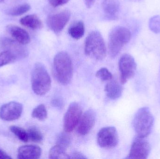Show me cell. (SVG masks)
Here are the masks:
<instances>
[{"mask_svg": "<svg viewBox=\"0 0 160 159\" xmlns=\"http://www.w3.org/2000/svg\"><path fill=\"white\" fill-rule=\"evenodd\" d=\"M68 133L66 132L61 133L57 138V145L67 148L68 147L71 143V137L68 134Z\"/></svg>", "mask_w": 160, "mask_h": 159, "instance_id": "obj_26", "label": "cell"}, {"mask_svg": "<svg viewBox=\"0 0 160 159\" xmlns=\"http://www.w3.org/2000/svg\"><path fill=\"white\" fill-rule=\"evenodd\" d=\"M1 46L4 50L13 53L17 58H26L28 55V51L24 45L20 44L12 38L3 37L0 41Z\"/></svg>", "mask_w": 160, "mask_h": 159, "instance_id": "obj_12", "label": "cell"}, {"mask_svg": "<svg viewBox=\"0 0 160 159\" xmlns=\"http://www.w3.org/2000/svg\"><path fill=\"white\" fill-rule=\"evenodd\" d=\"M52 70L54 77L60 84L67 85L70 83L73 77V67L68 53L61 51L55 55Z\"/></svg>", "mask_w": 160, "mask_h": 159, "instance_id": "obj_1", "label": "cell"}, {"mask_svg": "<svg viewBox=\"0 0 160 159\" xmlns=\"http://www.w3.org/2000/svg\"><path fill=\"white\" fill-rule=\"evenodd\" d=\"M29 140L34 143H39L43 141V136L41 132L35 127L30 128L27 131Z\"/></svg>", "mask_w": 160, "mask_h": 159, "instance_id": "obj_25", "label": "cell"}, {"mask_svg": "<svg viewBox=\"0 0 160 159\" xmlns=\"http://www.w3.org/2000/svg\"><path fill=\"white\" fill-rule=\"evenodd\" d=\"M20 22L22 26L32 30H38L43 27L41 20L34 14L27 15L23 17L21 19Z\"/></svg>", "mask_w": 160, "mask_h": 159, "instance_id": "obj_18", "label": "cell"}, {"mask_svg": "<svg viewBox=\"0 0 160 159\" xmlns=\"http://www.w3.org/2000/svg\"><path fill=\"white\" fill-rule=\"evenodd\" d=\"M130 1H132V2H142L143 0H130Z\"/></svg>", "mask_w": 160, "mask_h": 159, "instance_id": "obj_34", "label": "cell"}, {"mask_svg": "<svg viewBox=\"0 0 160 159\" xmlns=\"http://www.w3.org/2000/svg\"><path fill=\"white\" fill-rule=\"evenodd\" d=\"M18 59L14 54L7 50L0 53V67L15 62Z\"/></svg>", "mask_w": 160, "mask_h": 159, "instance_id": "obj_24", "label": "cell"}, {"mask_svg": "<svg viewBox=\"0 0 160 159\" xmlns=\"http://www.w3.org/2000/svg\"><path fill=\"white\" fill-rule=\"evenodd\" d=\"M154 118L149 108L142 107L135 114L132 121L133 129L137 136L145 138L151 133Z\"/></svg>", "mask_w": 160, "mask_h": 159, "instance_id": "obj_5", "label": "cell"}, {"mask_svg": "<svg viewBox=\"0 0 160 159\" xmlns=\"http://www.w3.org/2000/svg\"><path fill=\"white\" fill-rule=\"evenodd\" d=\"M151 150L150 144L145 138L137 137L132 142L129 154L127 158L146 159L148 158Z\"/></svg>", "mask_w": 160, "mask_h": 159, "instance_id": "obj_9", "label": "cell"}, {"mask_svg": "<svg viewBox=\"0 0 160 159\" xmlns=\"http://www.w3.org/2000/svg\"><path fill=\"white\" fill-rule=\"evenodd\" d=\"M97 142L100 147L104 148L115 147L118 143L117 131L113 127H107L102 129L97 135Z\"/></svg>", "mask_w": 160, "mask_h": 159, "instance_id": "obj_8", "label": "cell"}, {"mask_svg": "<svg viewBox=\"0 0 160 159\" xmlns=\"http://www.w3.org/2000/svg\"><path fill=\"white\" fill-rule=\"evenodd\" d=\"M32 117L40 121H43L47 119L48 112L44 105L40 104L37 106L33 110Z\"/></svg>", "mask_w": 160, "mask_h": 159, "instance_id": "obj_22", "label": "cell"}, {"mask_svg": "<svg viewBox=\"0 0 160 159\" xmlns=\"http://www.w3.org/2000/svg\"><path fill=\"white\" fill-rule=\"evenodd\" d=\"M84 52L89 58L98 60L103 59L106 57V45L99 32L93 31L88 35L85 42Z\"/></svg>", "mask_w": 160, "mask_h": 159, "instance_id": "obj_3", "label": "cell"}, {"mask_svg": "<svg viewBox=\"0 0 160 159\" xmlns=\"http://www.w3.org/2000/svg\"><path fill=\"white\" fill-rule=\"evenodd\" d=\"M53 106L58 108H62V107L63 102L61 99H55L52 101V102Z\"/></svg>", "mask_w": 160, "mask_h": 159, "instance_id": "obj_30", "label": "cell"}, {"mask_svg": "<svg viewBox=\"0 0 160 159\" xmlns=\"http://www.w3.org/2000/svg\"><path fill=\"white\" fill-rule=\"evenodd\" d=\"M123 87L116 80H111L107 83L104 89L106 96L112 100H116L121 97L123 92Z\"/></svg>", "mask_w": 160, "mask_h": 159, "instance_id": "obj_17", "label": "cell"}, {"mask_svg": "<svg viewBox=\"0 0 160 159\" xmlns=\"http://www.w3.org/2000/svg\"><path fill=\"white\" fill-rule=\"evenodd\" d=\"M6 30L13 39L22 45L30 43L31 38L25 30L17 25L9 24L6 27Z\"/></svg>", "mask_w": 160, "mask_h": 159, "instance_id": "obj_14", "label": "cell"}, {"mask_svg": "<svg viewBox=\"0 0 160 159\" xmlns=\"http://www.w3.org/2000/svg\"><path fill=\"white\" fill-rule=\"evenodd\" d=\"M42 150L39 147L35 145H24L18 149V158L19 159H37L39 158Z\"/></svg>", "mask_w": 160, "mask_h": 159, "instance_id": "obj_15", "label": "cell"}, {"mask_svg": "<svg viewBox=\"0 0 160 159\" xmlns=\"http://www.w3.org/2000/svg\"><path fill=\"white\" fill-rule=\"evenodd\" d=\"M70 0H48L50 4L53 7H57L65 4Z\"/></svg>", "mask_w": 160, "mask_h": 159, "instance_id": "obj_29", "label": "cell"}, {"mask_svg": "<svg viewBox=\"0 0 160 159\" xmlns=\"http://www.w3.org/2000/svg\"><path fill=\"white\" fill-rule=\"evenodd\" d=\"M68 32L71 37L78 40L83 36L85 33V26L83 22L78 21L72 24L68 28Z\"/></svg>", "mask_w": 160, "mask_h": 159, "instance_id": "obj_19", "label": "cell"}, {"mask_svg": "<svg viewBox=\"0 0 160 159\" xmlns=\"http://www.w3.org/2000/svg\"><path fill=\"white\" fill-rule=\"evenodd\" d=\"M82 109L78 103L70 104L64 118L63 127L65 132H71L79 122L82 116Z\"/></svg>", "mask_w": 160, "mask_h": 159, "instance_id": "obj_7", "label": "cell"}, {"mask_svg": "<svg viewBox=\"0 0 160 159\" xmlns=\"http://www.w3.org/2000/svg\"><path fill=\"white\" fill-rule=\"evenodd\" d=\"M31 8V6L29 4H22L8 10L7 14L9 16H18L25 14L29 11Z\"/></svg>", "mask_w": 160, "mask_h": 159, "instance_id": "obj_21", "label": "cell"}, {"mask_svg": "<svg viewBox=\"0 0 160 159\" xmlns=\"http://www.w3.org/2000/svg\"><path fill=\"white\" fill-rule=\"evenodd\" d=\"M70 158L84 159H87V157H85L83 155H82V153L76 152H74L72 154Z\"/></svg>", "mask_w": 160, "mask_h": 159, "instance_id": "obj_31", "label": "cell"}, {"mask_svg": "<svg viewBox=\"0 0 160 159\" xmlns=\"http://www.w3.org/2000/svg\"><path fill=\"white\" fill-rule=\"evenodd\" d=\"M23 106L17 102L5 104L0 108V118L5 121H10L18 119L22 113Z\"/></svg>", "mask_w": 160, "mask_h": 159, "instance_id": "obj_11", "label": "cell"}, {"mask_svg": "<svg viewBox=\"0 0 160 159\" xmlns=\"http://www.w3.org/2000/svg\"><path fill=\"white\" fill-rule=\"evenodd\" d=\"M131 38L130 31L122 26L115 27L110 32L108 40V50L110 57L114 58Z\"/></svg>", "mask_w": 160, "mask_h": 159, "instance_id": "obj_4", "label": "cell"}, {"mask_svg": "<svg viewBox=\"0 0 160 159\" xmlns=\"http://www.w3.org/2000/svg\"><path fill=\"white\" fill-rule=\"evenodd\" d=\"M9 130L22 142L27 143L29 141L28 133L24 129L18 126H12L9 128Z\"/></svg>", "mask_w": 160, "mask_h": 159, "instance_id": "obj_23", "label": "cell"}, {"mask_svg": "<svg viewBox=\"0 0 160 159\" xmlns=\"http://www.w3.org/2000/svg\"><path fill=\"white\" fill-rule=\"evenodd\" d=\"M149 28L153 32L158 34L160 33V16H155L149 21Z\"/></svg>", "mask_w": 160, "mask_h": 159, "instance_id": "obj_28", "label": "cell"}, {"mask_svg": "<svg viewBox=\"0 0 160 159\" xmlns=\"http://www.w3.org/2000/svg\"><path fill=\"white\" fill-rule=\"evenodd\" d=\"M70 17V11L63 10L49 16L47 19V25L55 34L60 33L69 21Z\"/></svg>", "mask_w": 160, "mask_h": 159, "instance_id": "obj_10", "label": "cell"}, {"mask_svg": "<svg viewBox=\"0 0 160 159\" xmlns=\"http://www.w3.org/2000/svg\"><path fill=\"white\" fill-rule=\"evenodd\" d=\"M49 158L52 159H69L70 157L67 153L66 148L56 145L50 150Z\"/></svg>", "mask_w": 160, "mask_h": 159, "instance_id": "obj_20", "label": "cell"}, {"mask_svg": "<svg viewBox=\"0 0 160 159\" xmlns=\"http://www.w3.org/2000/svg\"><path fill=\"white\" fill-rule=\"evenodd\" d=\"M12 158L9 155H8L4 151L0 149V159H10Z\"/></svg>", "mask_w": 160, "mask_h": 159, "instance_id": "obj_33", "label": "cell"}, {"mask_svg": "<svg viewBox=\"0 0 160 159\" xmlns=\"http://www.w3.org/2000/svg\"><path fill=\"white\" fill-rule=\"evenodd\" d=\"M96 76L102 81H110L113 78L111 72L106 68H102L97 71Z\"/></svg>", "mask_w": 160, "mask_h": 159, "instance_id": "obj_27", "label": "cell"}, {"mask_svg": "<svg viewBox=\"0 0 160 159\" xmlns=\"http://www.w3.org/2000/svg\"><path fill=\"white\" fill-rule=\"evenodd\" d=\"M5 1V0H0V2H4V1Z\"/></svg>", "mask_w": 160, "mask_h": 159, "instance_id": "obj_35", "label": "cell"}, {"mask_svg": "<svg viewBox=\"0 0 160 159\" xmlns=\"http://www.w3.org/2000/svg\"><path fill=\"white\" fill-rule=\"evenodd\" d=\"M102 7L107 18L112 20L118 18L120 10L119 0H103Z\"/></svg>", "mask_w": 160, "mask_h": 159, "instance_id": "obj_16", "label": "cell"}, {"mask_svg": "<svg viewBox=\"0 0 160 159\" xmlns=\"http://www.w3.org/2000/svg\"><path fill=\"white\" fill-rule=\"evenodd\" d=\"M96 114L94 110L88 109L82 115L78 124V132L81 135H85L90 132L96 122Z\"/></svg>", "mask_w": 160, "mask_h": 159, "instance_id": "obj_13", "label": "cell"}, {"mask_svg": "<svg viewBox=\"0 0 160 159\" xmlns=\"http://www.w3.org/2000/svg\"><path fill=\"white\" fill-rule=\"evenodd\" d=\"M118 66L120 72V82L124 85L135 75L137 64L131 55L125 54L120 58Z\"/></svg>", "mask_w": 160, "mask_h": 159, "instance_id": "obj_6", "label": "cell"}, {"mask_svg": "<svg viewBox=\"0 0 160 159\" xmlns=\"http://www.w3.org/2000/svg\"><path fill=\"white\" fill-rule=\"evenodd\" d=\"M97 0H84V3L87 8H90L93 6Z\"/></svg>", "mask_w": 160, "mask_h": 159, "instance_id": "obj_32", "label": "cell"}, {"mask_svg": "<svg viewBox=\"0 0 160 159\" xmlns=\"http://www.w3.org/2000/svg\"><path fill=\"white\" fill-rule=\"evenodd\" d=\"M33 91L37 95L43 96L48 92L51 87V79L42 63H38L34 66L31 77Z\"/></svg>", "mask_w": 160, "mask_h": 159, "instance_id": "obj_2", "label": "cell"}]
</instances>
